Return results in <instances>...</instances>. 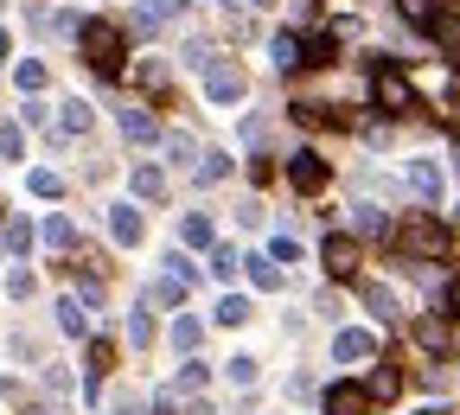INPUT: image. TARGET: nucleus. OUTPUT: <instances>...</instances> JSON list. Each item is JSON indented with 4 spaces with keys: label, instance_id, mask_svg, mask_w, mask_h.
Here are the masks:
<instances>
[{
    "label": "nucleus",
    "instance_id": "nucleus-30",
    "mask_svg": "<svg viewBox=\"0 0 460 415\" xmlns=\"http://www.w3.org/2000/svg\"><path fill=\"white\" fill-rule=\"evenodd\" d=\"M90 122H96L90 102H65V135H90Z\"/></svg>",
    "mask_w": 460,
    "mask_h": 415
},
{
    "label": "nucleus",
    "instance_id": "nucleus-44",
    "mask_svg": "<svg viewBox=\"0 0 460 415\" xmlns=\"http://www.w3.org/2000/svg\"><path fill=\"white\" fill-rule=\"evenodd\" d=\"M441 301H447V313H460V275L447 281V294H441Z\"/></svg>",
    "mask_w": 460,
    "mask_h": 415
},
{
    "label": "nucleus",
    "instance_id": "nucleus-34",
    "mask_svg": "<svg viewBox=\"0 0 460 415\" xmlns=\"http://www.w3.org/2000/svg\"><path fill=\"white\" fill-rule=\"evenodd\" d=\"M20 154H26V135L13 122H0V160H20Z\"/></svg>",
    "mask_w": 460,
    "mask_h": 415
},
{
    "label": "nucleus",
    "instance_id": "nucleus-45",
    "mask_svg": "<svg viewBox=\"0 0 460 415\" xmlns=\"http://www.w3.org/2000/svg\"><path fill=\"white\" fill-rule=\"evenodd\" d=\"M186 415H217V409H211V402H192V409H186Z\"/></svg>",
    "mask_w": 460,
    "mask_h": 415
},
{
    "label": "nucleus",
    "instance_id": "nucleus-3",
    "mask_svg": "<svg viewBox=\"0 0 460 415\" xmlns=\"http://www.w3.org/2000/svg\"><path fill=\"white\" fill-rule=\"evenodd\" d=\"M371 102L384 115H410L416 109V90H410V77H402L396 65H371Z\"/></svg>",
    "mask_w": 460,
    "mask_h": 415
},
{
    "label": "nucleus",
    "instance_id": "nucleus-42",
    "mask_svg": "<svg viewBox=\"0 0 460 415\" xmlns=\"http://www.w3.org/2000/svg\"><path fill=\"white\" fill-rule=\"evenodd\" d=\"M166 154L172 160H192V135H166Z\"/></svg>",
    "mask_w": 460,
    "mask_h": 415
},
{
    "label": "nucleus",
    "instance_id": "nucleus-22",
    "mask_svg": "<svg viewBox=\"0 0 460 415\" xmlns=\"http://www.w3.org/2000/svg\"><path fill=\"white\" fill-rule=\"evenodd\" d=\"M166 192V172L160 166H135V199H160Z\"/></svg>",
    "mask_w": 460,
    "mask_h": 415
},
{
    "label": "nucleus",
    "instance_id": "nucleus-4",
    "mask_svg": "<svg viewBox=\"0 0 460 415\" xmlns=\"http://www.w3.org/2000/svg\"><path fill=\"white\" fill-rule=\"evenodd\" d=\"M243 90H250L243 65H230V57H211L205 65V96L211 102H243Z\"/></svg>",
    "mask_w": 460,
    "mask_h": 415
},
{
    "label": "nucleus",
    "instance_id": "nucleus-43",
    "mask_svg": "<svg viewBox=\"0 0 460 415\" xmlns=\"http://www.w3.org/2000/svg\"><path fill=\"white\" fill-rule=\"evenodd\" d=\"M141 84L147 90H166V65H141Z\"/></svg>",
    "mask_w": 460,
    "mask_h": 415
},
{
    "label": "nucleus",
    "instance_id": "nucleus-28",
    "mask_svg": "<svg viewBox=\"0 0 460 415\" xmlns=\"http://www.w3.org/2000/svg\"><path fill=\"white\" fill-rule=\"evenodd\" d=\"M352 230H358V236H384V211H377V205H358V211H352Z\"/></svg>",
    "mask_w": 460,
    "mask_h": 415
},
{
    "label": "nucleus",
    "instance_id": "nucleus-12",
    "mask_svg": "<svg viewBox=\"0 0 460 415\" xmlns=\"http://www.w3.org/2000/svg\"><path fill=\"white\" fill-rule=\"evenodd\" d=\"M396 390H402V371H396V365H377V371H371V384H365V396H371V402H390Z\"/></svg>",
    "mask_w": 460,
    "mask_h": 415
},
{
    "label": "nucleus",
    "instance_id": "nucleus-15",
    "mask_svg": "<svg viewBox=\"0 0 460 415\" xmlns=\"http://www.w3.org/2000/svg\"><path fill=\"white\" fill-rule=\"evenodd\" d=\"M429 32H435V45H441L447 57H460V13H435Z\"/></svg>",
    "mask_w": 460,
    "mask_h": 415
},
{
    "label": "nucleus",
    "instance_id": "nucleus-35",
    "mask_svg": "<svg viewBox=\"0 0 460 415\" xmlns=\"http://www.w3.org/2000/svg\"><path fill=\"white\" fill-rule=\"evenodd\" d=\"M13 84H20V90H45V65H39V57H26V65L13 71Z\"/></svg>",
    "mask_w": 460,
    "mask_h": 415
},
{
    "label": "nucleus",
    "instance_id": "nucleus-18",
    "mask_svg": "<svg viewBox=\"0 0 460 415\" xmlns=\"http://www.w3.org/2000/svg\"><path fill=\"white\" fill-rule=\"evenodd\" d=\"M39 236H45V243H51V250H71V243H77V224H71V217H58V211H51Z\"/></svg>",
    "mask_w": 460,
    "mask_h": 415
},
{
    "label": "nucleus",
    "instance_id": "nucleus-41",
    "mask_svg": "<svg viewBox=\"0 0 460 415\" xmlns=\"http://www.w3.org/2000/svg\"><path fill=\"white\" fill-rule=\"evenodd\" d=\"M7 294H13V301H26V294H32V275H26V269H13V275H7Z\"/></svg>",
    "mask_w": 460,
    "mask_h": 415
},
{
    "label": "nucleus",
    "instance_id": "nucleus-32",
    "mask_svg": "<svg viewBox=\"0 0 460 415\" xmlns=\"http://www.w3.org/2000/svg\"><path fill=\"white\" fill-rule=\"evenodd\" d=\"M416 339H422V351H447V326H441V320H422Z\"/></svg>",
    "mask_w": 460,
    "mask_h": 415
},
{
    "label": "nucleus",
    "instance_id": "nucleus-5",
    "mask_svg": "<svg viewBox=\"0 0 460 415\" xmlns=\"http://www.w3.org/2000/svg\"><path fill=\"white\" fill-rule=\"evenodd\" d=\"M326 180H332V166H326L320 154H295V160H288V186H295V192H307V199H314Z\"/></svg>",
    "mask_w": 460,
    "mask_h": 415
},
{
    "label": "nucleus",
    "instance_id": "nucleus-36",
    "mask_svg": "<svg viewBox=\"0 0 460 415\" xmlns=\"http://www.w3.org/2000/svg\"><path fill=\"white\" fill-rule=\"evenodd\" d=\"M269 262H301V243H295V236H275V243H269Z\"/></svg>",
    "mask_w": 460,
    "mask_h": 415
},
{
    "label": "nucleus",
    "instance_id": "nucleus-40",
    "mask_svg": "<svg viewBox=\"0 0 460 415\" xmlns=\"http://www.w3.org/2000/svg\"><path fill=\"white\" fill-rule=\"evenodd\" d=\"M7 250H13V256L32 250V230H26V224H7Z\"/></svg>",
    "mask_w": 460,
    "mask_h": 415
},
{
    "label": "nucleus",
    "instance_id": "nucleus-38",
    "mask_svg": "<svg viewBox=\"0 0 460 415\" xmlns=\"http://www.w3.org/2000/svg\"><path fill=\"white\" fill-rule=\"evenodd\" d=\"M230 384L250 390V384H256V358H230Z\"/></svg>",
    "mask_w": 460,
    "mask_h": 415
},
{
    "label": "nucleus",
    "instance_id": "nucleus-48",
    "mask_svg": "<svg viewBox=\"0 0 460 415\" xmlns=\"http://www.w3.org/2000/svg\"><path fill=\"white\" fill-rule=\"evenodd\" d=\"M0 57H7V32H0Z\"/></svg>",
    "mask_w": 460,
    "mask_h": 415
},
{
    "label": "nucleus",
    "instance_id": "nucleus-17",
    "mask_svg": "<svg viewBox=\"0 0 460 415\" xmlns=\"http://www.w3.org/2000/svg\"><path fill=\"white\" fill-rule=\"evenodd\" d=\"M358 294H365V307H371V313H377V320H396V294H390V287H384V281H365V287H358Z\"/></svg>",
    "mask_w": 460,
    "mask_h": 415
},
{
    "label": "nucleus",
    "instance_id": "nucleus-10",
    "mask_svg": "<svg viewBox=\"0 0 460 415\" xmlns=\"http://www.w3.org/2000/svg\"><path fill=\"white\" fill-rule=\"evenodd\" d=\"M269 51H275V71H301V65H307V45H301L295 32H275Z\"/></svg>",
    "mask_w": 460,
    "mask_h": 415
},
{
    "label": "nucleus",
    "instance_id": "nucleus-27",
    "mask_svg": "<svg viewBox=\"0 0 460 415\" xmlns=\"http://www.w3.org/2000/svg\"><path fill=\"white\" fill-rule=\"evenodd\" d=\"M180 236H186L192 250H211V217H199V211H192V217L180 224Z\"/></svg>",
    "mask_w": 460,
    "mask_h": 415
},
{
    "label": "nucleus",
    "instance_id": "nucleus-16",
    "mask_svg": "<svg viewBox=\"0 0 460 415\" xmlns=\"http://www.w3.org/2000/svg\"><path fill=\"white\" fill-rule=\"evenodd\" d=\"M410 192H422V199H441V172H435L429 160H410Z\"/></svg>",
    "mask_w": 460,
    "mask_h": 415
},
{
    "label": "nucleus",
    "instance_id": "nucleus-23",
    "mask_svg": "<svg viewBox=\"0 0 460 415\" xmlns=\"http://www.w3.org/2000/svg\"><path fill=\"white\" fill-rule=\"evenodd\" d=\"M147 301H166V307H180V301H186V281H180V275H160V281L147 287Z\"/></svg>",
    "mask_w": 460,
    "mask_h": 415
},
{
    "label": "nucleus",
    "instance_id": "nucleus-24",
    "mask_svg": "<svg viewBox=\"0 0 460 415\" xmlns=\"http://www.w3.org/2000/svg\"><path fill=\"white\" fill-rule=\"evenodd\" d=\"M199 339H205V326H199L192 313H180V320H172V345H180V351H199Z\"/></svg>",
    "mask_w": 460,
    "mask_h": 415
},
{
    "label": "nucleus",
    "instance_id": "nucleus-29",
    "mask_svg": "<svg viewBox=\"0 0 460 415\" xmlns=\"http://www.w3.org/2000/svg\"><path fill=\"white\" fill-rule=\"evenodd\" d=\"M128 339H135V345H154V313H147V301L128 313Z\"/></svg>",
    "mask_w": 460,
    "mask_h": 415
},
{
    "label": "nucleus",
    "instance_id": "nucleus-31",
    "mask_svg": "<svg viewBox=\"0 0 460 415\" xmlns=\"http://www.w3.org/2000/svg\"><path fill=\"white\" fill-rule=\"evenodd\" d=\"M237 269H243L237 250H211V275H217V281H237Z\"/></svg>",
    "mask_w": 460,
    "mask_h": 415
},
{
    "label": "nucleus",
    "instance_id": "nucleus-2",
    "mask_svg": "<svg viewBox=\"0 0 460 415\" xmlns=\"http://www.w3.org/2000/svg\"><path fill=\"white\" fill-rule=\"evenodd\" d=\"M447 243H454L447 224L429 217V211H416V217H402V224H396V250H402V256H416V262H441Z\"/></svg>",
    "mask_w": 460,
    "mask_h": 415
},
{
    "label": "nucleus",
    "instance_id": "nucleus-19",
    "mask_svg": "<svg viewBox=\"0 0 460 415\" xmlns=\"http://www.w3.org/2000/svg\"><path fill=\"white\" fill-rule=\"evenodd\" d=\"M58 326L71 339H90V320H84V301H58Z\"/></svg>",
    "mask_w": 460,
    "mask_h": 415
},
{
    "label": "nucleus",
    "instance_id": "nucleus-20",
    "mask_svg": "<svg viewBox=\"0 0 460 415\" xmlns=\"http://www.w3.org/2000/svg\"><path fill=\"white\" fill-rule=\"evenodd\" d=\"M396 13L410 20V26H435V13H441V0H396Z\"/></svg>",
    "mask_w": 460,
    "mask_h": 415
},
{
    "label": "nucleus",
    "instance_id": "nucleus-39",
    "mask_svg": "<svg viewBox=\"0 0 460 415\" xmlns=\"http://www.w3.org/2000/svg\"><path fill=\"white\" fill-rule=\"evenodd\" d=\"M180 390H205V365H186L180 384H172V396H180Z\"/></svg>",
    "mask_w": 460,
    "mask_h": 415
},
{
    "label": "nucleus",
    "instance_id": "nucleus-8",
    "mask_svg": "<svg viewBox=\"0 0 460 415\" xmlns=\"http://www.w3.org/2000/svg\"><path fill=\"white\" fill-rule=\"evenodd\" d=\"M320 402H326V415H365V409H371L365 384H332V390H326Z\"/></svg>",
    "mask_w": 460,
    "mask_h": 415
},
{
    "label": "nucleus",
    "instance_id": "nucleus-33",
    "mask_svg": "<svg viewBox=\"0 0 460 415\" xmlns=\"http://www.w3.org/2000/svg\"><path fill=\"white\" fill-rule=\"evenodd\" d=\"M26 186H32V199H58V192H65V180H58V172H45V166L32 172Z\"/></svg>",
    "mask_w": 460,
    "mask_h": 415
},
{
    "label": "nucleus",
    "instance_id": "nucleus-13",
    "mask_svg": "<svg viewBox=\"0 0 460 415\" xmlns=\"http://www.w3.org/2000/svg\"><path fill=\"white\" fill-rule=\"evenodd\" d=\"M122 135H128V141H154V135H160V122L135 102V109H122Z\"/></svg>",
    "mask_w": 460,
    "mask_h": 415
},
{
    "label": "nucleus",
    "instance_id": "nucleus-1",
    "mask_svg": "<svg viewBox=\"0 0 460 415\" xmlns=\"http://www.w3.org/2000/svg\"><path fill=\"white\" fill-rule=\"evenodd\" d=\"M84 65L96 71V77H122V65H128V39H122V26H109V20H84Z\"/></svg>",
    "mask_w": 460,
    "mask_h": 415
},
{
    "label": "nucleus",
    "instance_id": "nucleus-37",
    "mask_svg": "<svg viewBox=\"0 0 460 415\" xmlns=\"http://www.w3.org/2000/svg\"><path fill=\"white\" fill-rule=\"evenodd\" d=\"M307 65H332V32H320V39H307Z\"/></svg>",
    "mask_w": 460,
    "mask_h": 415
},
{
    "label": "nucleus",
    "instance_id": "nucleus-6",
    "mask_svg": "<svg viewBox=\"0 0 460 415\" xmlns=\"http://www.w3.org/2000/svg\"><path fill=\"white\" fill-rule=\"evenodd\" d=\"M332 358H339V365H371V358H377V339L358 332V326H345V332L332 339Z\"/></svg>",
    "mask_w": 460,
    "mask_h": 415
},
{
    "label": "nucleus",
    "instance_id": "nucleus-11",
    "mask_svg": "<svg viewBox=\"0 0 460 415\" xmlns=\"http://www.w3.org/2000/svg\"><path fill=\"white\" fill-rule=\"evenodd\" d=\"M180 13H186V0H141V13H135V26H141V32H154L160 20H180Z\"/></svg>",
    "mask_w": 460,
    "mask_h": 415
},
{
    "label": "nucleus",
    "instance_id": "nucleus-26",
    "mask_svg": "<svg viewBox=\"0 0 460 415\" xmlns=\"http://www.w3.org/2000/svg\"><path fill=\"white\" fill-rule=\"evenodd\" d=\"M250 262V281L256 287H281V262H269V256H243Z\"/></svg>",
    "mask_w": 460,
    "mask_h": 415
},
{
    "label": "nucleus",
    "instance_id": "nucleus-25",
    "mask_svg": "<svg viewBox=\"0 0 460 415\" xmlns=\"http://www.w3.org/2000/svg\"><path fill=\"white\" fill-rule=\"evenodd\" d=\"M250 320V301H243V294H224V301H217V326H243Z\"/></svg>",
    "mask_w": 460,
    "mask_h": 415
},
{
    "label": "nucleus",
    "instance_id": "nucleus-47",
    "mask_svg": "<svg viewBox=\"0 0 460 415\" xmlns=\"http://www.w3.org/2000/svg\"><path fill=\"white\" fill-rule=\"evenodd\" d=\"M217 7H243V0H217Z\"/></svg>",
    "mask_w": 460,
    "mask_h": 415
},
{
    "label": "nucleus",
    "instance_id": "nucleus-21",
    "mask_svg": "<svg viewBox=\"0 0 460 415\" xmlns=\"http://www.w3.org/2000/svg\"><path fill=\"white\" fill-rule=\"evenodd\" d=\"M199 186H217V180H230V160L224 154H199V172H192Z\"/></svg>",
    "mask_w": 460,
    "mask_h": 415
},
{
    "label": "nucleus",
    "instance_id": "nucleus-7",
    "mask_svg": "<svg viewBox=\"0 0 460 415\" xmlns=\"http://www.w3.org/2000/svg\"><path fill=\"white\" fill-rule=\"evenodd\" d=\"M320 262H326V275H358V243L352 236H326V250H320Z\"/></svg>",
    "mask_w": 460,
    "mask_h": 415
},
{
    "label": "nucleus",
    "instance_id": "nucleus-14",
    "mask_svg": "<svg viewBox=\"0 0 460 415\" xmlns=\"http://www.w3.org/2000/svg\"><path fill=\"white\" fill-rule=\"evenodd\" d=\"M109 365H115V351H109V339H90V377H84V390H90V396L102 390V371H109Z\"/></svg>",
    "mask_w": 460,
    "mask_h": 415
},
{
    "label": "nucleus",
    "instance_id": "nucleus-46",
    "mask_svg": "<svg viewBox=\"0 0 460 415\" xmlns=\"http://www.w3.org/2000/svg\"><path fill=\"white\" fill-rule=\"evenodd\" d=\"M32 415H65V409H32Z\"/></svg>",
    "mask_w": 460,
    "mask_h": 415
},
{
    "label": "nucleus",
    "instance_id": "nucleus-9",
    "mask_svg": "<svg viewBox=\"0 0 460 415\" xmlns=\"http://www.w3.org/2000/svg\"><path fill=\"white\" fill-rule=\"evenodd\" d=\"M141 230H147V224H141V211H135V205H109V236H115L122 250H135V243H141Z\"/></svg>",
    "mask_w": 460,
    "mask_h": 415
}]
</instances>
